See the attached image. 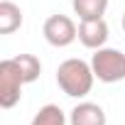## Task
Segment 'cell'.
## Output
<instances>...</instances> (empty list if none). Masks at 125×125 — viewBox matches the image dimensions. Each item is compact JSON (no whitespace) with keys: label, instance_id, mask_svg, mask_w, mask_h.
Wrapping results in <instances>:
<instances>
[{"label":"cell","instance_id":"6da1fadb","mask_svg":"<svg viewBox=\"0 0 125 125\" xmlns=\"http://www.w3.org/2000/svg\"><path fill=\"white\" fill-rule=\"evenodd\" d=\"M96 81V74L88 61L83 59H66L56 69V86L64 91L69 98H83L91 93Z\"/></svg>","mask_w":125,"mask_h":125},{"label":"cell","instance_id":"7a4b0ae2","mask_svg":"<svg viewBox=\"0 0 125 125\" xmlns=\"http://www.w3.org/2000/svg\"><path fill=\"white\" fill-rule=\"evenodd\" d=\"M91 69L101 83L125 81V52L113 47H101L91 56Z\"/></svg>","mask_w":125,"mask_h":125},{"label":"cell","instance_id":"3957f363","mask_svg":"<svg viewBox=\"0 0 125 125\" xmlns=\"http://www.w3.org/2000/svg\"><path fill=\"white\" fill-rule=\"evenodd\" d=\"M22 86H25V79H22V71L15 56L3 59L0 61V105L3 108L17 105L22 98Z\"/></svg>","mask_w":125,"mask_h":125},{"label":"cell","instance_id":"277c9868","mask_svg":"<svg viewBox=\"0 0 125 125\" xmlns=\"http://www.w3.org/2000/svg\"><path fill=\"white\" fill-rule=\"evenodd\" d=\"M42 34H44L47 44L61 49V47H69V44L76 42L79 27H76V22H74L69 15H61V12H59V15H49V17L44 20Z\"/></svg>","mask_w":125,"mask_h":125},{"label":"cell","instance_id":"5b68a950","mask_svg":"<svg viewBox=\"0 0 125 125\" xmlns=\"http://www.w3.org/2000/svg\"><path fill=\"white\" fill-rule=\"evenodd\" d=\"M108 37H110V30H108V22L103 17H98V20H81V25H79V42L86 49L96 52V49L105 47Z\"/></svg>","mask_w":125,"mask_h":125},{"label":"cell","instance_id":"8992f818","mask_svg":"<svg viewBox=\"0 0 125 125\" xmlns=\"http://www.w3.org/2000/svg\"><path fill=\"white\" fill-rule=\"evenodd\" d=\"M105 110L98 103L91 101H81L74 105V110L69 113V125H105Z\"/></svg>","mask_w":125,"mask_h":125},{"label":"cell","instance_id":"52a82bcc","mask_svg":"<svg viewBox=\"0 0 125 125\" xmlns=\"http://www.w3.org/2000/svg\"><path fill=\"white\" fill-rule=\"evenodd\" d=\"M22 27V10L12 0L0 3V34H12L15 30Z\"/></svg>","mask_w":125,"mask_h":125},{"label":"cell","instance_id":"ba28073f","mask_svg":"<svg viewBox=\"0 0 125 125\" xmlns=\"http://www.w3.org/2000/svg\"><path fill=\"white\" fill-rule=\"evenodd\" d=\"M110 0H71V8L79 20H98L105 15Z\"/></svg>","mask_w":125,"mask_h":125},{"label":"cell","instance_id":"9c48e42d","mask_svg":"<svg viewBox=\"0 0 125 125\" xmlns=\"http://www.w3.org/2000/svg\"><path fill=\"white\" fill-rule=\"evenodd\" d=\"M66 123H69V118H66L64 110L59 105H54V103H47L34 113L30 125H66Z\"/></svg>","mask_w":125,"mask_h":125},{"label":"cell","instance_id":"30bf717a","mask_svg":"<svg viewBox=\"0 0 125 125\" xmlns=\"http://www.w3.org/2000/svg\"><path fill=\"white\" fill-rule=\"evenodd\" d=\"M15 61H17V66H20V71H22L25 83H32V81L39 79V74H42V61H39L34 54H17Z\"/></svg>","mask_w":125,"mask_h":125},{"label":"cell","instance_id":"8fae6325","mask_svg":"<svg viewBox=\"0 0 125 125\" xmlns=\"http://www.w3.org/2000/svg\"><path fill=\"white\" fill-rule=\"evenodd\" d=\"M123 32H125V12H123Z\"/></svg>","mask_w":125,"mask_h":125}]
</instances>
